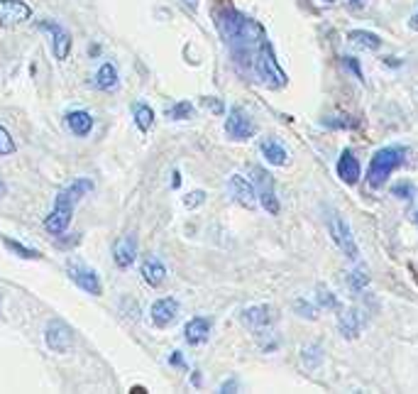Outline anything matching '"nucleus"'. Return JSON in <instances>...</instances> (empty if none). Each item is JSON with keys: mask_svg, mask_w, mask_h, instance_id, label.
Listing matches in <instances>:
<instances>
[{"mask_svg": "<svg viewBox=\"0 0 418 394\" xmlns=\"http://www.w3.org/2000/svg\"><path fill=\"white\" fill-rule=\"evenodd\" d=\"M362 331V314L357 309H350L348 314H343L340 319V333L345 338H357V333Z\"/></svg>", "mask_w": 418, "mask_h": 394, "instance_id": "20", "label": "nucleus"}, {"mask_svg": "<svg viewBox=\"0 0 418 394\" xmlns=\"http://www.w3.org/2000/svg\"><path fill=\"white\" fill-rule=\"evenodd\" d=\"M255 71L262 84H267L270 89H281V86L286 84V74L279 69L277 56L272 52V44L267 42V39H262L260 49H257V54H255Z\"/></svg>", "mask_w": 418, "mask_h": 394, "instance_id": "3", "label": "nucleus"}, {"mask_svg": "<svg viewBox=\"0 0 418 394\" xmlns=\"http://www.w3.org/2000/svg\"><path fill=\"white\" fill-rule=\"evenodd\" d=\"M169 362H172V365H179V367H184V365H186L184 357H182V352H174V355L169 357Z\"/></svg>", "mask_w": 418, "mask_h": 394, "instance_id": "34", "label": "nucleus"}, {"mask_svg": "<svg viewBox=\"0 0 418 394\" xmlns=\"http://www.w3.org/2000/svg\"><path fill=\"white\" fill-rule=\"evenodd\" d=\"M66 125L76 137H86L93 130V115L86 110H71L66 115Z\"/></svg>", "mask_w": 418, "mask_h": 394, "instance_id": "18", "label": "nucleus"}, {"mask_svg": "<svg viewBox=\"0 0 418 394\" xmlns=\"http://www.w3.org/2000/svg\"><path fill=\"white\" fill-rule=\"evenodd\" d=\"M172 186H174V189H179V186H182V174H179V172L174 174V179H172Z\"/></svg>", "mask_w": 418, "mask_h": 394, "instance_id": "35", "label": "nucleus"}, {"mask_svg": "<svg viewBox=\"0 0 418 394\" xmlns=\"http://www.w3.org/2000/svg\"><path fill=\"white\" fill-rule=\"evenodd\" d=\"M203 103L208 106V108L213 110V113H223V103H220V101H213V99H203Z\"/></svg>", "mask_w": 418, "mask_h": 394, "instance_id": "33", "label": "nucleus"}, {"mask_svg": "<svg viewBox=\"0 0 418 394\" xmlns=\"http://www.w3.org/2000/svg\"><path fill=\"white\" fill-rule=\"evenodd\" d=\"M411 30H418V13L411 18Z\"/></svg>", "mask_w": 418, "mask_h": 394, "instance_id": "37", "label": "nucleus"}, {"mask_svg": "<svg viewBox=\"0 0 418 394\" xmlns=\"http://www.w3.org/2000/svg\"><path fill=\"white\" fill-rule=\"evenodd\" d=\"M330 235H333V240H335V245L340 248V253L345 255V258H350V260H355L360 255V250H357V243H355V238H353V230H350V225L345 218H340V216H330Z\"/></svg>", "mask_w": 418, "mask_h": 394, "instance_id": "6", "label": "nucleus"}, {"mask_svg": "<svg viewBox=\"0 0 418 394\" xmlns=\"http://www.w3.org/2000/svg\"><path fill=\"white\" fill-rule=\"evenodd\" d=\"M5 191V186H3V184H0V193H3Z\"/></svg>", "mask_w": 418, "mask_h": 394, "instance_id": "38", "label": "nucleus"}, {"mask_svg": "<svg viewBox=\"0 0 418 394\" xmlns=\"http://www.w3.org/2000/svg\"><path fill=\"white\" fill-rule=\"evenodd\" d=\"M179 314V304L174 299H157L152 304V324L157 326V329H167L169 324H174V319H177Z\"/></svg>", "mask_w": 418, "mask_h": 394, "instance_id": "13", "label": "nucleus"}, {"mask_svg": "<svg viewBox=\"0 0 418 394\" xmlns=\"http://www.w3.org/2000/svg\"><path fill=\"white\" fill-rule=\"evenodd\" d=\"M406 157V147L399 145H389V147H381V150L374 152L367 169V184L372 189H381L386 184V179L391 177L396 167L404 162Z\"/></svg>", "mask_w": 418, "mask_h": 394, "instance_id": "2", "label": "nucleus"}, {"mask_svg": "<svg viewBox=\"0 0 418 394\" xmlns=\"http://www.w3.org/2000/svg\"><path fill=\"white\" fill-rule=\"evenodd\" d=\"M76 243H81V235L79 233H71L69 238H64V233L56 238V245H61V248H71V245H76Z\"/></svg>", "mask_w": 418, "mask_h": 394, "instance_id": "30", "label": "nucleus"}, {"mask_svg": "<svg viewBox=\"0 0 418 394\" xmlns=\"http://www.w3.org/2000/svg\"><path fill=\"white\" fill-rule=\"evenodd\" d=\"M32 18V8L23 0H0V25L3 27H18Z\"/></svg>", "mask_w": 418, "mask_h": 394, "instance_id": "7", "label": "nucleus"}, {"mask_svg": "<svg viewBox=\"0 0 418 394\" xmlns=\"http://www.w3.org/2000/svg\"><path fill=\"white\" fill-rule=\"evenodd\" d=\"M404 193V198H411L414 196V186L411 184H399V186H394V196H401Z\"/></svg>", "mask_w": 418, "mask_h": 394, "instance_id": "31", "label": "nucleus"}, {"mask_svg": "<svg viewBox=\"0 0 418 394\" xmlns=\"http://www.w3.org/2000/svg\"><path fill=\"white\" fill-rule=\"evenodd\" d=\"M208 333H210V321L208 319H191L189 324H186L184 329V336L186 341L191 343V345H201V343L208 341Z\"/></svg>", "mask_w": 418, "mask_h": 394, "instance_id": "17", "label": "nucleus"}, {"mask_svg": "<svg viewBox=\"0 0 418 394\" xmlns=\"http://www.w3.org/2000/svg\"><path fill=\"white\" fill-rule=\"evenodd\" d=\"M167 115L172 117V120H184V117L194 115V106H191L189 101H182V103H177L174 108H169Z\"/></svg>", "mask_w": 418, "mask_h": 394, "instance_id": "24", "label": "nucleus"}, {"mask_svg": "<svg viewBox=\"0 0 418 394\" xmlns=\"http://www.w3.org/2000/svg\"><path fill=\"white\" fill-rule=\"evenodd\" d=\"M69 279L74 281L76 286H81L84 291H89V294L98 296L103 291V284H101V277H98V272H93L91 267H86V265H69Z\"/></svg>", "mask_w": 418, "mask_h": 394, "instance_id": "11", "label": "nucleus"}, {"mask_svg": "<svg viewBox=\"0 0 418 394\" xmlns=\"http://www.w3.org/2000/svg\"><path fill=\"white\" fill-rule=\"evenodd\" d=\"M367 281H369V277L362 272V269H355L350 284H353V289H362V286H367Z\"/></svg>", "mask_w": 418, "mask_h": 394, "instance_id": "29", "label": "nucleus"}, {"mask_svg": "<svg viewBox=\"0 0 418 394\" xmlns=\"http://www.w3.org/2000/svg\"><path fill=\"white\" fill-rule=\"evenodd\" d=\"M338 177L343 179L345 184H355L360 179V162H357V157L353 155V150H343V155H340Z\"/></svg>", "mask_w": 418, "mask_h": 394, "instance_id": "15", "label": "nucleus"}, {"mask_svg": "<svg viewBox=\"0 0 418 394\" xmlns=\"http://www.w3.org/2000/svg\"><path fill=\"white\" fill-rule=\"evenodd\" d=\"M260 150H262V155H265V160L270 162V165H274V167H281V165H286V162H289L286 147H284L279 140H274V137H267V140H262Z\"/></svg>", "mask_w": 418, "mask_h": 394, "instance_id": "16", "label": "nucleus"}, {"mask_svg": "<svg viewBox=\"0 0 418 394\" xmlns=\"http://www.w3.org/2000/svg\"><path fill=\"white\" fill-rule=\"evenodd\" d=\"M228 189H230L232 198H235L240 206H245V208H255L257 206V191H255V186H252V184L247 182L245 177H240V174H232L230 182H228Z\"/></svg>", "mask_w": 418, "mask_h": 394, "instance_id": "12", "label": "nucleus"}, {"mask_svg": "<svg viewBox=\"0 0 418 394\" xmlns=\"http://www.w3.org/2000/svg\"><path fill=\"white\" fill-rule=\"evenodd\" d=\"M274 321H277V309H272L267 304L250 306V309L242 311V324L252 331H267Z\"/></svg>", "mask_w": 418, "mask_h": 394, "instance_id": "9", "label": "nucleus"}, {"mask_svg": "<svg viewBox=\"0 0 418 394\" xmlns=\"http://www.w3.org/2000/svg\"><path fill=\"white\" fill-rule=\"evenodd\" d=\"M44 341L54 352H66L74 348V331L64 321H51L44 331Z\"/></svg>", "mask_w": 418, "mask_h": 394, "instance_id": "8", "label": "nucleus"}, {"mask_svg": "<svg viewBox=\"0 0 418 394\" xmlns=\"http://www.w3.org/2000/svg\"><path fill=\"white\" fill-rule=\"evenodd\" d=\"M132 113H135L137 127H139L142 132H147L149 127H152V122H154V110L149 108V106H144V103H137L135 108H132Z\"/></svg>", "mask_w": 418, "mask_h": 394, "instance_id": "23", "label": "nucleus"}, {"mask_svg": "<svg viewBox=\"0 0 418 394\" xmlns=\"http://www.w3.org/2000/svg\"><path fill=\"white\" fill-rule=\"evenodd\" d=\"M348 39L355 44V47H362V49H379L381 47V39L376 37L374 32H367V30H353V32L348 34Z\"/></svg>", "mask_w": 418, "mask_h": 394, "instance_id": "21", "label": "nucleus"}, {"mask_svg": "<svg viewBox=\"0 0 418 394\" xmlns=\"http://www.w3.org/2000/svg\"><path fill=\"white\" fill-rule=\"evenodd\" d=\"M252 177H255V186H257V198L265 206L267 213L277 216L279 213V198L274 193V179L270 172H265L262 167H252Z\"/></svg>", "mask_w": 418, "mask_h": 394, "instance_id": "5", "label": "nucleus"}, {"mask_svg": "<svg viewBox=\"0 0 418 394\" xmlns=\"http://www.w3.org/2000/svg\"><path fill=\"white\" fill-rule=\"evenodd\" d=\"M325 3H335V0H325Z\"/></svg>", "mask_w": 418, "mask_h": 394, "instance_id": "39", "label": "nucleus"}, {"mask_svg": "<svg viewBox=\"0 0 418 394\" xmlns=\"http://www.w3.org/2000/svg\"><path fill=\"white\" fill-rule=\"evenodd\" d=\"M318 301H321L323 306H328V309H333V306H335V296L330 294V291H321V296H318Z\"/></svg>", "mask_w": 418, "mask_h": 394, "instance_id": "32", "label": "nucleus"}, {"mask_svg": "<svg viewBox=\"0 0 418 394\" xmlns=\"http://www.w3.org/2000/svg\"><path fill=\"white\" fill-rule=\"evenodd\" d=\"M91 189H93L91 179H79V182H74L71 186H66L64 191H59L54 208H51V213L44 221V228L49 230L51 235L66 233V228H69V223H71V213H74V203L79 201L84 193H89Z\"/></svg>", "mask_w": 418, "mask_h": 394, "instance_id": "1", "label": "nucleus"}, {"mask_svg": "<svg viewBox=\"0 0 418 394\" xmlns=\"http://www.w3.org/2000/svg\"><path fill=\"white\" fill-rule=\"evenodd\" d=\"M118 84V71L113 64H103L96 74V86L98 89H113Z\"/></svg>", "mask_w": 418, "mask_h": 394, "instance_id": "22", "label": "nucleus"}, {"mask_svg": "<svg viewBox=\"0 0 418 394\" xmlns=\"http://www.w3.org/2000/svg\"><path fill=\"white\" fill-rule=\"evenodd\" d=\"M37 30H39V32H49L51 34V49H54V56L59 61H64L66 56L71 54V34L61 23L46 18V20H39Z\"/></svg>", "mask_w": 418, "mask_h": 394, "instance_id": "4", "label": "nucleus"}, {"mask_svg": "<svg viewBox=\"0 0 418 394\" xmlns=\"http://www.w3.org/2000/svg\"><path fill=\"white\" fill-rule=\"evenodd\" d=\"M184 5L189 10H196V8H198V0H184Z\"/></svg>", "mask_w": 418, "mask_h": 394, "instance_id": "36", "label": "nucleus"}, {"mask_svg": "<svg viewBox=\"0 0 418 394\" xmlns=\"http://www.w3.org/2000/svg\"><path fill=\"white\" fill-rule=\"evenodd\" d=\"M137 258V243L132 235H125V238H120L115 245H113V260H115L118 267H130L132 262H135Z\"/></svg>", "mask_w": 418, "mask_h": 394, "instance_id": "14", "label": "nucleus"}, {"mask_svg": "<svg viewBox=\"0 0 418 394\" xmlns=\"http://www.w3.org/2000/svg\"><path fill=\"white\" fill-rule=\"evenodd\" d=\"M225 132L232 140H247V137L255 135V122L242 108H232L228 120H225Z\"/></svg>", "mask_w": 418, "mask_h": 394, "instance_id": "10", "label": "nucleus"}, {"mask_svg": "<svg viewBox=\"0 0 418 394\" xmlns=\"http://www.w3.org/2000/svg\"><path fill=\"white\" fill-rule=\"evenodd\" d=\"M293 309L298 311V316H306V319H316V311H313V306L308 304V301L296 299V301H293Z\"/></svg>", "mask_w": 418, "mask_h": 394, "instance_id": "27", "label": "nucleus"}, {"mask_svg": "<svg viewBox=\"0 0 418 394\" xmlns=\"http://www.w3.org/2000/svg\"><path fill=\"white\" fill-rule=\"evenodd\" d=\"M15 152V140L10 137V132L0 125V157L3 155H13Z\"/></svg>", "mask_w": 418, "mask_h": 394, "instance_id": "26", "label": "nucleus"}, {"mask_svg": "<svg viewBox=\"0 0 418 394\" xmlns=\"http://www.w3.org/2000/svg\"><path fill=\"white\" fill-rule=\"evenodd\" d=\"M142 277L144 281H147L149 286H162L164 281H167V267H164L159 260H154V258H149V260H144L142 262Z\"/></svg>", "mask_w": 418, "mask_h": 394, "instance_id": "19", "label": "nucleus"}, {"mask_svg": "<svg viewBox=\"0 0 418 394\" xmlns=\"http://www.w3.org/2000/svg\"><path fill=\"white\" fill-rule=\"evenodd\" d=\"M5 248L8 250H13L18 258H25V260H37L39 255L34 253V250H30V248H25V245H20V243H15V240H10V238H5Z\"/></svg>", "mask_w": 418, "mask_h": 394, "instance_id": "25", "label": "nucleus"}, {"mask_svg": "<svg viewBox=\"0 0 418 394\" xmlns=\"http://www.w3.org/2000/svg\"><path fill=\"white\" fill-rule=\"evenodd\" d=\"M205 201V191H191L189 196L184 198V203L189 208H196V206H201V203Z\"/></svg>", "mask_w": 418, "mask_h": 394, "instance_id": "28", "label": "nucleus"}]
</instances>
